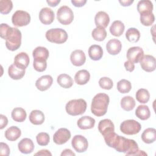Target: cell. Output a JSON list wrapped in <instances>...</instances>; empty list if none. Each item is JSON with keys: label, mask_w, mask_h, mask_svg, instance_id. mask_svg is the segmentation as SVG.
<instances>
[{"label": "cell", "mask_w": 156, "mask_h": 156, "mask_svg": "<svg viewBox=\"0 0 156 156\" xmlns=\"http://www.w3.org/2000/svg\"><path fill=\"white\" fill-rule=\"evenodd\" d=\"M108 146L114 148L119 152L125 153L126 155H147L143 151H140L138 144L133 140L126 138L111 132L104 136Z\"/></svg>", "instance_id": "1"}, {"label": "cell", "mask_w": 156, "mask_h": 156, "mask_svg": "<svg viewBox=\"0 0 156 156\" xmlns=\"http://www.w3.org/2000/svg\"><path fill=\"white\" fill-rule=\"evenodd\" d=\"M109 97L105 93H98L92 99L91 111L96 116L104 115L107 111L109 104Z\"/></svg>", "instance_id": "2"}, {"label": "cell", "mask_w": 156, "mask_h": 156, "mask_svg": "<svg viewBox=\"0 0 156 156\" xmlns=\"http://www.w3.org/2000/svg\"><path fill=\"white\" fill-rule=\"evenodd\" d=\"M68 114L77 116L83 114L87 109V102L83 99H73L66 103L65 107Z\"/></svg>", "instance_id": "3"}, {"label": "cell", "mask_w": 156, "mask_h": 156, "mask_svg": "<svg viewBox=\"0 0 156 156\" xmlns=\"http://www.w3.org/2000/svg\"><path fill=\"white\" fill-rule=\"evenodd\" d=\"M45 36L49 41L57 44L63 43L68 39L67 32L61 28L49 29L46 31Z\"/></svg>", "instance_id": "4"}, {"label": "cell", "mask_w": 156, "mask_h": 156, "mask_svg": "<svg viewBox=\"0 0 156 156\" xmlns=\"http://www.w3.org/2000/svg\"><path fill=\"white\" fill-rule=\"evenodd\" d=\"M5 40V46L9 50L12 51L17 50L21 44V31L16 27H12L10 33Z\"/></svg>", "instance_id": "5"}, {"label": "cell", "mask_w": 156, "mask_h": 156, "mask_svg": "<svg viewBox=\"0 0 156 156\" xmlns=\"http://www.w3.org/2000/svg\"><path fill=\"white\" fill-rule=\"evenodd\" d=\"M141 129V124L134 119L125 120L120 125V130L123 133L128 135L138 133Z\"/></svg>", "instance_id": "6"}, {"label": "cell", "mask_w": 156, "mask_h": 156, "mask_svg": "<svg viewBox=\"0 0 156 156\" xmlns=\"http://www.w3.org/2000/svg\"><path fill=\"white\" fill-rule=\"evenodd\" d=\"M57 18L60 23L68 25L74 20V13L71 8L66 5L60 7L57 12Z\"/></svg>", "instance_id": "7"}, {"label": "cell", "mask_w": 156, "mask_h": 156, "mask_svg": "<svg viewBox=\"0 0 156 156\" xmlns=\"http://www.w3.org/2000/svg\"><path fill=\"white\" fill-rule=\"evenodd\" d=\"M30 21V16L29 13L24 10H17L12 15V22L16 27H22L27 26Z\"/></svg>", "instance_id": "8"}, {"label": "cell", "mask_w": 156, "mask_h": 156, "mask_svg": "<svg viewBox=\"0 0 156 156\" xmlns=\"http://www.w3.org/2000/svg\"><path fill=\"white\" fill-rule=\"evenodd\" d=\"M71 145L76 152L82 153L87 151L88 143L87 140L83 136L81 135H76L72 139Z\"/></svg>", "instance_id": "9"}, {"label": "cell", "mask_w": 156, "mask_h": 156, "mask_svg": "<svg viewBox=\"0 0 156 156\" xmlns=\"http://www.w3.org/2000/svg\"><path fill=\"white\" fill-rule=\"evenodd\" d=\"M71 138L69 130L66 128H60L57 130L53 136L54 142L58 145L66 143Z\"/></svg>", "instance_id": "10"}, {"label": "cell", "mask_w": 156, "mask_h": 156, "mask_svg": "<svg viewBox=\"0 0 156 156\" xmlns=\"http://www.w3.org/2000/svg\"><path fill=\"white\" fill-rule=\"evenodd\" d=\"M143 56L144 51L143 49L139 46L131 47L127 52V58L133 63L140 62Z\"/></svg>", "instance_id": "11"}, {"label": "cell", "mask_w": 156, "mask_h": 156, "mask_svg": "<svg viewBox=\"0 0 156 156\" xmlns=\"http://www.w3.org/2000/svg\"><path fill=\"white\" fill-rule=\"evenodd\" d=\"M141 68L146 72H152L155 69L156 62L154 56L145 55L140 61Z\"/></svg>", "instance_id": "12"}, {"label": "cell", "mask_w": 156, "mask_h": 156, "mask_svg": "<svg viewBox=\"0 0 156 156\" xmlns=\"http://www.w3.org/2000/svg\"><path fill=\"white\" fill-rule=\"evenodd\" d=\"M39 19L40 21L46 25L51 24L54 20V13L53 10L48 7L41 9L39 13Z\"/></svg>", "instance_id": "13"}, {"label": "cell", "mask_w": 156, "mask_h": 156, "mask_svg": "<svg viewBox=\"0 0 156 156\" xmlns=\"http://www.w3.org/2000/svg\"><path fill=\"white\" fill-rule=\"evenodd\" d=\"M53 82L52 77L49 75H44L38 78L36 82L35 86L38 90L43 91L49 89Z\"/></svg>", "instance_id": "14"}, {"label": "cell", "mask_w": 156, "mask_h": 156, "mask_svg": "<svg viewBox=\"0 0 156 156\" xmlns=\"http://www.w3.org/2000/svg\"><path fill=\"white\" fill-rule=\"evenodd\" d=\"M70 60L73 65L80 66L85 63L86 60V56L83 51L77 49L71 52L70 55Z\"/></svg>", "instance_id": "15"}, {"label": "cell", "mask_w": 156, "mask_h": 156, "mask_svg": "<svg viewBox=\"0 0 156 156\" xmlns=\"http://www.w3.org/2000/svg\"><path fill=\"white\" fill-rule=\"evenodd\" d=\"M29 62L30 60L27 54L24 52H21L15 57L13 64L18 68L25 70L28 66Z\"/></svg>", "instance_id": "16"}, {"label": "cell", "mask_w": 156, "mask_h": 156, "mask_svg": "<svg viewBox=\"0 0 156 156\" xmlns=\"http://www.w3.org/2000/svg\"><path fill=\"white\" fill-rule=\"evenodd\" d=\"M19 151L25 154H28L31 152L34 149V144L32 140L28 138H24L22 139L18 144Z\"/></svg>", "instance_id": "17"}, {"label": "cell", "mask_w": 156, "mask_h": 156, "mask_svg": "<svg viewBox=\"0 0 156 156\" xmlns=\"http://www.w3.org/2000/svg\"><path fill=\"white\" fill-rule=\"evenodd\" d=\"M98 130L103 135H105L111 132H115V126L113 122L109 119L101 120L98 124Z\"/></svg>", "instance_id": "18"}, {"label": "cell", "mask_w": 156, "mask_h": 156, "mask_svg": "<svg viewBox=\"0 0 156 156\" xmlns=\"http://www.w3.org/2000/svg\"><path fill=\"white\" fill-rule=\"evenodd\" d=\"M110 22V18L108 15L104 12H98L94 17V23L96 27H101L105 28L107 27Z\"/></svg>", "instance_id": "19"}, {"label": "cell", "mask_w": 156, "mask_h": 156, "mask_svg": "<svg viewBox=\"0 0 156 156\" xmlns=\"http://www.w3.org/2000/svg\"><path fill=\"white\" fill-rule=\"evenodd\" d=\"M122 48V44L121 41L116 38L110 40L106 44V49L107 52L111 55H116L119 54Z\"/></svg>", "instance_id": "20"}, {"label": "cell", "mask_w": 156, "mask_h": 156, "mask_svg": "<svg viewBox=\"0 0 156 156\" xmlns=\"http://www.w3.org/2000/svg\"><path fill=\"white\" fill-rule=\"evenodd\" d=\"M49 51L47 48L43 46H38L32 52L34 59L35 60L46 61L49 57Z\"/></svg>", "instance_id": "21"}, {"label": "cell", "mask_w": 156, "mask_h": 156, "mask_svg": "<svg viewBox=\"0 0 156 156\" xmlns=\"http://www.w3.org/2000/svg\"><path fill=\"white\" fill-rule=\"evenodd\" d=\"M77 124L78 127L83 130L92 129L95 124V119L89 116H84L79 118Z\"/></svg>", "instance_id": "22"}, {"label": "cell", "mask_w": 156, "mask_h": 156, "mask_svg": "<svg viewBox=\"0 0 156 156\" xmlns=\"http://www.w3.org/2000/svg\"><path fill=\"white\" fill-rule=\"evenodd\" d=\"M88 55L93 60H99L103 55V50L101 46L93 44L88 49Z\"/></svg>", "instance_id": "23"}, {"label": "cell", "mask_w": 156, "mask_h": 156, "mask_svg": "<svg viewBox=\"0 0 156 156\" xmlns=\"http://www.w3.org/2000/svg\"><path fill=\"white\" fill-rule=\"evenodd\" d=\"M29 121L34 125H40L44 121V115L39 110H32L29 115Z\"/></svg>", "instance_id": "24"}, {"label": "cell", "mask_w": 156, "mask_h": 156, "mask_svg": "<svg viewBox=\"0 0 156 156\" xmlns=\"http://www.w3.org/2000/svg\"><path fill=\"white\" fill-rule=\"evenodd\" d=\"M143 141L147 144L154 143L156 140V130L154 128H147L141 134Z\"/></svg>", "instance_id": "25"}, {"label": "cell", "mask_w": 156, "mask_h": 156, "mask_svg": "<svg viewBox=\"0 0 156 156\" xmlns=\"http://www.w3.org/2000/svg\"><path fill=\"white\" fill-rule=\"evenodd\" d=\"M8 74L10 78L13 80H19L23 77L25 74V70L20 69L14 64L11 65L8 69Z\"/></svg>", "instance_id": "26"}, {"label": "cell", "mask_w": 156, "mask_h": 156, "mask_svg": "<svg viewBox=\"0 0 156 156\" xmlns=\"http://www.w3.org/2000/svg\"><path fill=\"white\" fill-rule=\"evenodd\" d=\"M90 78V74L86 69H82L77 71L74 76L76 83L80 85L86 84L89 81Z\"/></svg>", "instance_id": "27"}, {"label": "cell", "mask_w": 156, "mask_h": 156, "mask_svg": "<svg viewBox=\"0 0 156 156\" xmlns=\"http://www.w3.org/2000/svg\"><path fill=\"white\" fill-rule=\"evenodd\" d=\"M21 130L16 126H11L5 132V137L9 141H14L21 136Z\"/></svg>", "instance_id": "28"}, {"label": "cell", "mask_w": 156, "mask_h": 156, "mask_svg": "<svg viewBox=\"0 0 156 156\" xmlns=\"http://www.w3.org/2000/svg\"><path fill=\"white\" fill-rule=\"evenodd\" d=\"M153 4L149 0L140 1L137 4V10L140 14L152 13Z\"/></svg>", "instance_id": "29"}, {"label": "cell", "mask_w": 156, "mask_h": 156, "mask_svg": "<svg viewBox=\"0 0 156 156\" xmlns=\"http://www.w3.org/2000/svg\"><path fill=\"white\" fill-rule=\"evenodd\" d=\"M124 24L119 20H116L113 22L110 27V32L113 36L119 37L124 31Z\"/></svg>", "instance_id": "30"}, {"label": "cell", "mask_w": 156, "mask_h": 156, "mask_svg": "<svg viewBox=\"0 0 156 156\" xmlns=\"http://www.w3.org/2000/svg\"><path fill=\"white\" fill-rule=\"evenodd\" d=\"M57 81L58 84L64 88H69L73 85V79L70 76L66 74H60L57 77Z\"/></svg>", "instance_id": "31"}, {"label": "cell", "mask_w": 156, "mask_h": 156, "mask_svg": "<svg viewBox=\"0 0 156 156\" xmlns=\"http://www.w3.org/2000/svg\"><path fill=\"white\" fill-rule=\"evenodd\" d=\"M135 115L141 120H146L151 116V112L148 106L145 105H138L135 110Z\"/></svg>", "instance_id": "32"}, {"label": "cell", "mask_w": 156, "mask_h": 156, "mask_svg": "<svg viewBox=\"0 0 156 156\" xmlns=\"http://www.w3.org/2000/svg\"><path fill=\"white\" fill-rule=\"evenodd\" d=\"M12 119L16 122H23L26 118V112L21 107H16L13 109L11 114Z\"/></svg>", "instance_id": "33"}, {"label": "cell", "mask_w": 156, "mask_h": 156, "mask_svg": "<svg viewBox=\"0 0 156 156\" xmlns=\"http://www.w3.org/2000/svg\"><path fill=\"white\" fill-rule=\"evenodd\" d=\"M121 106L124 110L127 112L130 111L135 106V101L130 96H124L121 100Z\"/></svg>", "instance_id": "34"}, {"label": "cell", "mask_w": 156, "mask_h": 156, "mask_svg": "<svg viewBox=\"0 0 156 156\" xmlns=\"http://www.w3.org/2000/svg\"><path fill=\"white\" fill-rule=\"evenodd\" d=\"M126 37L129 41L132 43H136L138 41L140 38V32L137 29L130 27L126 31Z\"/></svg>", "instance_id": "35"}, {"label": "cell", "mask_w": 156, "mask_h": 156, "mask_svg": "<svg viewBox=\"0 0 156 156\" xmlns=\"http://www.w3.org/2000/svg\"><path fill=\"white\" fill-rule=\"evenodd\" d=\"M91 35L94 40L98 41H102L106 38L107 32L103 27H96L93 30Z\"/></svg>", "instance_id": "36"}, {"label": "cell", "mask_w": 156, "mask_h": 156, "mask_svg": "<svg viewBox=\"0 0 156 156\" xmlns=\"http://www.w3.org/2000/svg\"><path fill=\"white\" fill-rule=\"evenodd\" d=\"M135 97L136 100L140 103L145 104L149 101L150 94L147 90L144 88H140L136 91Z\"/></svg>", "instance_id": "37"}, {"label": "cell", "mask_w": 156, "mask_h": 156, "mask_svg": "<svg viewBox=\"0 0 156 156\" xmlns=\"http://www.w3.org/2000/svg\"><path fill=\"white\" fill-rule=\"evenodd\" d=\"M117 89L121 93H127L132 89L131 83L126 79H121L117 83Z\"/></svg>", "instance_id": "38"}, {"label": "cell", "mask_w": 156, "mask_h": 156, "mask_svg": "<svg viewBox=\"0 0 156 156\" xmlns=\"http://www.w3.org/2000/svg\"><path fill=\"white\" fill-rule=\"evenodd\" d=\"M155 21V16L153 13H146L140 14V22L145 26L152 25Z\"/></svg>", "instance_id": "39"}, {"label": "cell", "mask_w": 156, "mask_h": 156, "mask_svg": "<svg viewBox=\"0 0 156 156\" xmlns=\"http://www.w3.org/2000/svg\"><path fill=\"white\" fill-rule=\"evenodd\" d=\"M13 8V3L10 0L0 1V12L2 14H8Z\"/></svg>", "instance_id": "40"}, {"label": "cell", "mask_w": 156, "mask_h": 156, "mask_svg": "<svg viewBox=\"0 0 156 156\" xmlns=\"http://www.w3.org/2000/svg\"><path fill=\"white\" fill-rule=\"evenodd\" d=\"M36 140L37 143L40 146H46L50 141L49 135L46 132L39 133L37 136Z\"/></svg>", "instance_id": "41"}, {"label": "cell", "mask_w": 156, "mask_h": 156, "mask_svg": "<svg viewBox=\"0 0 156 156\" xmlns=\"http://www.w3.org/2000/svg\"><path fill=\"white\" fill-rule=\"evenodd\" d=\"M99 85L101 88L105 90H110L113 85L112 80L107 77H103L99 80Z\"/></svg>", "instance_id": "42"}, {"label": "cell", "mask_w": 156, "mask_h": 156, "mask_svg": "<svg viewBox=\"0 0 156 156\" xmlns=\"http://www.w3.org/2000/svg\"><path fill=\"white\" fill-rule=\"evenodd\" d=\"M12 29V27H10L7 24L2 23L0 26V36L2 38L6 40L8 35L10 33Z\"/></svg>", "instance_id": "43"}, {"label": "cell", "mask_w": 156, "mask_h": 156, "mask_svg": "<svg viewBox=\"0 0 156 156\" xmlns=\"http://www.w3.org/2000/svg\"><path fill=\"white\" fill-rule=\"evenodd\" d=\"M33 66L34 69L38 72L44 71L47 67V62L46 61H40V60H34Z\"/></svg>", "instance_id": "44"}, {"label": "cell", "mask_w": 156, "mask_h": 156, "mask_svg": "<svg viewBox=\"0 0 156 156\" xmlns=\"http://www.w3.org/2000/svg\"><path fill=\"white\" fill-rule=\"evenodd\" d=\"M10 154V148L9 146L4 143H0V155L8 156Z\"/></svg>", "instance_id": "45"}, {"label": "cell", "mask_w": 156, "mask_h": 156, "mask_svg": "<svg viewBox=\"0 0 156 156\" xmlns=\"http://www.w3.org/2000/svg\"><path fill=\"white\" fill-rule=\"evenodd\" d=\"M0 129H4L8 124V119L7 118L3 115H0Z\"/></svg>", "instance_id": "46"}, {"label": "cell", "mask_w": 156, "mask_h": 156, "mask_svg": "<svg viewBox=\"0 0 156 156\" xmlns=\"http://www.w3.org/2000/svg\"><path fill=\"white\" fill-rule=\"evenodd\" d=\"M124 67L126 68V69L129 72H132L135 69V65L133 63L131 62L130 61L128 60L124 62Z\"/></svg>", "instance_id": "47"}, {"label": "cell", "mask_w": 156, "mask_h": 156, "mask_svg": "<svg viewBox=\"0 0 156 156\" xmlns=\"http://www.w3.org/2000/svg\"><path fill=\"white\" fill-rule=\"evenodd\" d=\"M87 2V0H71V3L77 7L83 6Z\"/></svg>", "instance_id": "48"}, {"label": "cell", "mask_w": 156, "mask_h": 156, "mask_svg": "<svg viewBox=\"0 0 156 156\" xmlns=\"http://www.w3.org/2000/svg\"><path fill=\"white\" fill-rule=\"evenodd\" d=\"M35 155H52L51 153L47 149H42L35 154Z\"/></svg>", "instance_id": "49"}, {"label": "cell", "mask_w": 156, "mask_h": 156, "mask_svg": "<svg viewBox=\"0 0 156 156\" xmlns=\"http://www.w3.org/2000/svg\"><path fill=\"white\" fill-rule=\"evenodd\" d=\"M61 156H63V155H75V154L69 149H66L65 150H63L62 151V152L61 153Z\"/></svg>", "instance_id": "50"}, {"label": "cell", "mask_w": 156, "mask_h": 156, "mask_svg": "<svg viewBox=\"0 0 156 156\" xmlns=\"http://www.w3.org/2000/svg\"><path fill=\"white\" fill-rule=\"evenodd\" d=\"M119 2L121 4V5H122V6H124V7H126V6H129V5H130L133 2V0H119Z\"/></svg>", "instance_id": "51"}, {"label": "cell", "mask_w": 156, "mask_h": 156, "mask_svg": "<svg viewBox=\"0 0 156 156\" xmlns=\"http://www.w3.org/2000/svg\"><path fill=\"white\" fill-rule=\"evenodd\" d=\"M47 3L51 6V7H55L57 6L60 2V0H47Z\"/></svg>", "instance_id": "52"}]
</instances>
